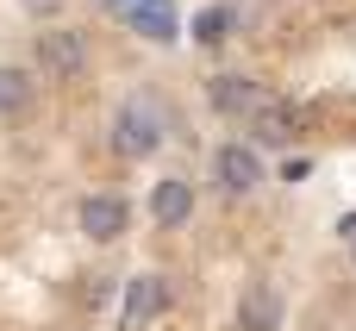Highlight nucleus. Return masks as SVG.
I'll return each instance as SVG.
<instances>
[{
  "mask_svg": "<svg viewBox=\"0 0 356 331\" xmlns=\"http://www.w3.org/2000/svg\"><path fill=\"white\" fill-rule=\"evenodd\" d=\"M156 144H163V113H156L150 100H125L119 119H113V150L138 163V156H150Z\"/></svg>",
  "mask_w": 356,
  "mask_h": 331,
  "instance_id": "obj_1",
  "label": "nucleus"
},
{
  "mask_svg": "<svg viewBox=\"0 0 356 331\" xmlns=\"http://www.w3.org/2000/svg\"><path fill=\"white\" fill-rule=\"evenodd\" d=\"M38 69H44L50 81H75V75L88 69V38H81V31H69V25L38 31Z\"/></svg>",
  "mask_w": 356,
  "mask_h": 331,
  "instance_id": "obj_2",
  "label": "nucleus"
},
{
  "mask_svg": "<svg viewBox=\"0 0 356 331\" xmlns=\"http://www.w3.org/2000/svg\"><path fill=\"white\" fill-rule=\"evenodd\" d=\"M307 106H288V100H263L257 113H250V138L257 144H269V150H282V144H294L300 131H307Z\"/></svg>",
  "mask_w": 356,
  "mask_h": 331,
  "instance_id": "obj_3",
  "label": "nucleus"
},
{
  "mask_svg": "<svg viewBox=\"0 0 356 331\" xmlns=\"http://www.w3.org/2000/svg\"><path fill=\"white\" fill-rule=\"evenodd\" d=\"M163 307H169V282L163 275H131L125 282V307H119V325L138 331V325H150Z\"/></svg>",
  "mask_w": 356,
  "mask_h": 331,
  "instance_id": "obj_4",
  "label": "nucleus"
},
{
  "mask_svg": "<svg viewBox=\"0 0 356 331\" xmlns=\"http://www.w3.org/2000/svg\"><path fill=\"white\" fill-rule=\"evenodd\" d=\"M213 175H219L225 194H250V188L263 181V163H257L250 144H219V150H213Z\"/></svg>",
  "mask_w": 356,
  "mask_h": 331,
  "instance_id": "obj_5",
  "label": "nucleus"
},
{
  "mask_svg": "<svg viewBox=\"0 0 356 331\" xmlns=\"http://www.w3.org/2000/svg\"><path fill=\"white\" fill-rule=\"evenodd\" d=\"M125 225H131V207H125L119 194H88V200H81V232H88L94 244L125 238Z\"/></svg>",
  "mask_w": 356,
  "mask_h": 331,
  "instance_id": "obj_6",
  "label": "nucleus"
},
{
  "mask_svg": "<svg viewBox=\"0 0 356 331\" xmlns=\"http://www.w3.org/2000/svg\"><path fill=\"white\" fill-rule=\"evenodd\" d=\"M207 100H213V113H225V119H250V113L263 106V88H257L250 75H213V81H207Z\"/></svg>",
  "mask_w": 356,
  "mask_h": 331,
  "instance_id": "obj_7",
  "label": "nucleus"
},
{
  "mask_svg": "<svg viewBox=\"0 0 356 331\" xmlns=\"http://www.w3.org/2000/svg\"><path fill=\"white\" fill-rule=\"evenodd\" d=\"M238 331H282V288L275 282H250L238 300Z\"/></svg>",
  "mask_w": 356,
  "mask_h": 331,
  "instance_id": "obj_8",
  "label": "nucleus"
},
{
  "mask_svg": "<svg viewBox=\"0 0 356 331\" xmlns=\"http://www.w3.org/2000/svg\"><path fill=\"white\" fill-rule=\"evenodd\" d=\"M188 213H194V188L181 181V175H169V181H156V194H150V219L156 225H188Z\"/></svg>",
  "mask_w": 356,
  "mask_h": 331,
  "instance_id": "obj_9",
  "label": "nucleus"
},
{
  "mask_svg": "<svg viewBox=\"0 0 356 331\" xmlns=\"http://www.w3.org/2000/svg\"><path fill=\"white\" fill-rule=\"evenodd\" d=\"M125 19H131V25H138L150 44H169V38H175V13H169L163 0H144V6H131Z\"/></svg>",
  "mask_w": 356,
  "mask_h": 331,
  "instance_id": "obj_10",
  "label": "nucleus"
},
{
  "mask_svg": "<svg viewBox=\"0 0 356 331\" xmlns=\"http://www.w3.org/2000/svg\"><path fill=\"white\" fill-rule=\"evenodd\" d=\"M25 106H31V75L25 69H0V113L19 119Z\"/></svg>",
  "mask_w": 356,
  "mask_h": 331,
  "instance_id": "obj_11",
  "label": "nucleus"
},
{
  "mask_svg": "<svg viewBox=\"0 0 356 331\" xmlns=\"http://www.w3.org/2000/svg\"><path fill=\"white\" fill-rule=\"evenodd\" d=\"M194 38H200V44H225V38H232V6H207V13L194 19Z\"/></svg>",
  "mask_w": 356,
  "mask_h": 331,
  "instance_id": "obj_12",
  "label": "nucleus"
},
{
  "mask_svg": "<svg viewBox=\"0 0 356 331\" xmlns=\"http://www.w3.org/2000/svg\"><path fill=\"white\" fill-rule=\"evenodd\" d=\"M106 6H113V13H131V6H144V0H106Z\"/></svg>",
  "mask_w": 356,
  "mask_h": 331,
  "instance_id": "obj_13",
  "label": "nucleus"
},
{
  "mask_svg": "<svg viewBox=\"0 0 356 331\" xmlns=\"http://www.w3.org/2000/svg\"><path fill=\"white\" fill-rule=\"evenodd\" d=\"M25 6H31V13H50V6H56V0H25Z\"/></svg>",
  "mask_w": 356,
  "mask_h": 331,
  "instance_id": "obj_14",
  "label": "nucleus"
},
{
  "mask_svg": "<svg viewBox=\"0 0 356 331\" xmlns=\"http://www.w3.org/2000/svg\"><path fill=\"white\" fill-rule=\"evenodd\" d=\"M350 257H356V238H350Z\"/></svg>",
  "mask_w": 356,
  "mask_h": 331,
  "instance_id": "obj_15",
  "label": "nucleus"
}]
</instances>
